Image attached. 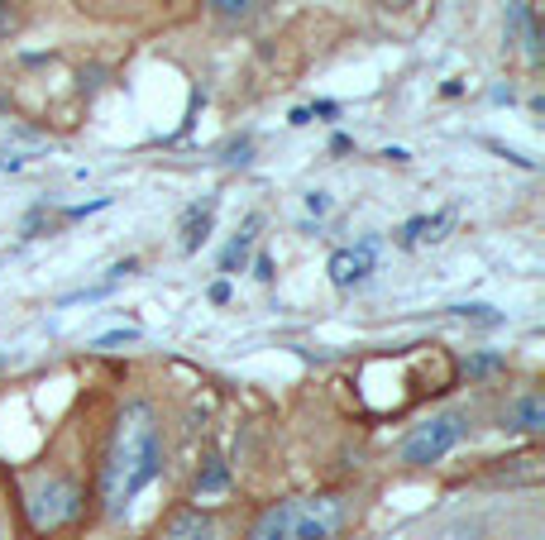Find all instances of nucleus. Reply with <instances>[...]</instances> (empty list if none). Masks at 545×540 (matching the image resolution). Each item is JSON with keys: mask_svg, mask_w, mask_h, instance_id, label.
<instances>
[{"mask_svg": "<svg viewBox=\"0 0 545 540\" xmlns=\"http://www.w3.org/2000/svg\"><path fill=\"white\" fill-rule=\"evenodd\" d=\"M388 5H393V10H407V5H412V0H388Z\"/></svg>", "mask_w": 545, "mask_h": 540, "instance_id": "412c9836", "label": "nucleus"}, {"mask_svg": "<svg viewBox=\"0 0 545 540\" xmlns=\"http://www.w3.org/2000/svg\"><path fill=\"white\" fill-rule=\"evenodd\" d=\"M254 273H259V282H273V263L259 259V263H254Z\"/></svg>", "mask_w": 545, "mask_h": 540, "instance_id": "6ab92c4d", "label": "nucleus"}, {"mask_svg": "<svg viewBox=\"0 0 545 540\" xmlns=\"http://www.w3.org/2000/svg\"><path fill=\"white\" fill-rule=\"evenodd\" d=\"M469 435V421L459 411H445V416H431L426 426H416L407 440H402V464L412 469H426V464H440L445 454L455 450L459 440Z\"/></svg>", "mask_w": 545, "mask_h": 540, "instance_id": "f03ea898", "label": "nucleus"}, {"mask_svg": "<svg viewBox=\"0 0 545 540\" xmlns=\"http://www.w3.org/2000/svg\"><path fill=\"white\" fill-rule=\"evenodd\" d=\"M254 225H259V220H249V230H254ZM249 230H244V235L235 239L230 249H225V259H220V273H235V268H244V259H249V244H254V235H249Z\"/></svg>", "mask_w": 545, "mask_h": 540, "instance_id": "f8f14e48", "label": "nucleus"}, {"mask_svg": "<svg viewBox=\"0 0 545 540\" xmlns=\"http://www.w3.org/2000/svg\"><path fill=\"white\" fill-rule=\"evenodd\" d=\"M211 302H230V282H216V287H211Z\"/></svg>", "mask_w": 545, "mask_h": 540, "instance_id": "a211bd4d", "label": "nucleus"}, {"mask_svg": "<svg viewBox=\"0 0 545 540\" xmlns=\"http://www.w3.org/2000/svg\"><path fill=\"white\" fill-rule=\"evenodd\" d=\"M502 426H512V431H545V402L536 397V392H526V397H517V402H507Z\"/></svg>", "mask_w": 545, "mask_h": 540, "instance_id": "0eeeda50", "label": "nucleus"}, {"mask_svg": "<svg viewBox=\"0 0 545 540\" xmlns=\"http://www.w3.org/2000/svg\"><path fill=\"white\" fill-rule=\"evenodd\" d=\"M163 540H216V521L206 512H182V517L168 521Z\"/></svg>", "mask_w": 545, "mask_h": 540, "instance_id": "6e6552de", "label": "nucleus"}, {"mask_svg": "<svg viewBox=\"0 0 545 540\" xmlns=\"http://www.w3.org/2000/svg\"><path fill=\"white\" fill-rule=\"evenodd\" d=\"M0 540H10V536H5V521H0Z\"/></svg>", "mask_w": 545, "mask_h": 540, "instance_id": "4be33fe9", "label": "nucleus"}, {"mask_svg": "<svg viewBox=\"0 0 545 540\" xmlns=\"http://www.w3.org/2000/svg\"><path fill=\"white\" fill-rule=\"evenodd\" d=\"M211 220H216V201H201V206L187 211V220H182V249L187 254H197L201 239L211 235Z\"/></svg>", "mask_w": 545, "mask_h": 540, "instance_id": "1a4fd4ad", "label": "nucleus"}, {"mask_svg": "<svg viewBox=\"0 0 545 540\" xmlns=\"http://www.w3.org/2000/svg\"><path fill=\"white\" fill-rule=\"evenodd\" d=\"M268 0H211V15L225 24H244V20H254Z\"/></svg>", "mask_w": 545, "mask_h": 540, "instance_id": "9d476101", "label": "nucleus"}, {"mask_svg": "<svg viewBox=\"0 0 545 540\" xmlns=\"http://www.w3.org/2000/svg\"><path fill=\"white\" fill-rule=\"evenodd\" d=\"M306 211H311V216H326V211H330V196L326 192H306Z\"/></svg>", "mask_w": 545, "mask_h": 540, "instance_id": "dca6fc26", "label": "nucleus"}, {"mask_svg": "<svg viewBox=\"0 0 545 540\" xmlns=\"http://www.w3.org/2000/svg\"><path fill=\"white\" fill-rule=\"evenodd\" d=\"M24 512L34 521V531H58V526L82 517V493H77V483H67V478H48L39 488H29Z\"/></svg>", "mask_w": 545, "mask_h": 540, "instance_id": "7ed1b4c3", "label": "nucleus"}, {"mask_svg": "<svg viewBox=\"0 0 545 540\" xmlns=\"http://www.w3.org/2000/svg\"><path fill=\"white\" fill-rule=\"evenodd\" d=\"M158 474H163V440H158V426H153V411L149 402H130L125 416H120V426H115L106 474H101L110 512L120 517Z\"/></svg>", "mask_w": 545, "mask_h": 540, "instance_id": "f257e3e1", "label": "nucleus"}, {"mask_svg": "<svg viewBox=\"0 0 545 540\" xmlns=\"http://www.w3.org/2000/svg\"><path fill=\"white\" fill-rule=\"evenodd\" d=\"M498 364H502V359H493V354H483V359H474V364H469V373H493Z\"/></svg>", "mask_w": 545, "mask_h": 540, "instance_id": "f3484780", "label": "nucleus"}, {"mask_svg": "<svg viewBox=\"0 0 545 540\" xmlns=\"http://www.w3.org/2000/svg\"><path fill=\"white\" fill-rule=\"evenodd\" d=\"M139 340V330H115V335H101L96 349H120V345H134Z\"/></svg>", "mask_w": 545, "mask_h": 540, "instance_id": "4468645a", "label": "nucleus"}, {"mask_svg": "<svg viewBox=\"0 0 545 540\" xmlns=\"http://www.w3.org/2000/svg\"><path fill=\"white\" fill-rule=\"evenodd\" d=\"M455 225V211H436V216H416L407 220L402 230H397V244H436V239H445V230Z\"/></svg>", "mask_w": 545, "mask_h": 540, "instance_id": "423d86ee", "label": "nucleus"}, {"mask_svg": "<svg viewBox=\"0 0 545 540\" xmlns=\"http://www.w3.org/2000/svg\"><path fill=\"white\" fill-rule=\"evenodd\" d=\"M249 149H254V139L244 134L240 144H230V149H225V163H244V158H249Z\"/></svg>", "mask_w": 545, "mask_h": 540, "instance_id": "2eb2a0df", "label": "nucleus"}, {"mask_svg": "<svg viewBox=\"0 0 545 540\" xmlns=\"http://www.w3.org/2000/svg\"><path fill=\"white\" fill-rule=\"evenodd\" d=\"M10 29V15H5V0H0V34Z\"/></svg>", "mask_w": 545, "mask_h": 540, "instance_id": "aec40b11", "label": "nucleus"}, {"mask_svg": "<svg viewBox=\"0 0 545 540\" xmlns=\"http://www.w3.org/2000/svg\"><path fill=\"white\" fill-rule=\"evenodd\" d=\"M455 316H464V321H479V325H498L502 321L493 306H455Z\"/></svg>", "mask_w": 545, "mask_h": 540, "instance_id": "ddd939ff", "label": "nucleus"}, {"mask_svg": "<svg viewBox=\"0 0 545 540\" xmlns=\"http://www.w3.org/2000/svg\"><path fill=\"white\" fill-rule=\"evenodd\" d=\"M373 254H378V239H364V244H354V249H335V254H330V282H335V287H359V282H369Z\"/></svg>", "mask_w": 545, "mask_h": 540, "instance_id": "20e7f679", "label": "nucleus"}, {"mask_svg": "<svg viewBox=\"0 0 545 540\" xmlns=\"http://www.w3.org/2000/svg\"><path fill=\"white\" fill-rule=\"evenodd\" d=\"M297 517H302V502H278L259 517L249 540H297Z\"/></svg>", "mask_w": 545, "mask_h": 540, "instance_id": "39448f33", "label": "nucleus"}, {"mask_svg": "<svg viewBox=\"0 0 545 540\" xmlns=\"http://www.w3.org/2000/svg\"><path fill=\"white\" fill-rule=\"evenodd\" d=\"M225 483H230L225 459H206V469H201V478H197V493L201 497H216V493H225Z\"/></svg>", "mask_w": 545, "mask_h": 540, "instance_id": "9b49d317", "label": "nucleus"}]
</instances>
